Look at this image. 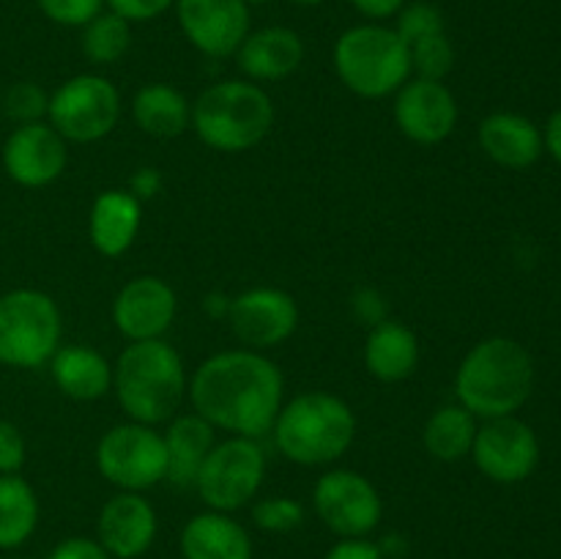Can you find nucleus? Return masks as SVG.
<instances>
[{
	"mask_svg": "<svg viewBox=\"0 0 561 559\" xmlns=\"http://www.w3.org/2000/svg\"><path fill=\"white\" fill-rule=\"evenodd\" d=\"M186 395L192 411L214 431L263 438L272 433L285 403V376L263 351L241 345L203 360L192 373Z\"/></svg>",
	"mask_w": 561,
	"mask_h": 559,
	"instance_id": "obj_1",
	"label": "nucleus"
},
{
	"mask_svg": "<svg viewBox=\"0 0 561 559\" xmlns=\"http://www.w3.org/2000/svg\"><path fill=\"white\" fill-rule=\"evenodd\" d=\"M535 389V360L513 338H485L466 351L455 373V398L477 420L510 417L526 406Z\"/></svg>",
	"mask_w": 561,
	"mask_h": 559,
	"instance_id": "obj_2",
	"label": "nucleus"
},
{
	"mask_svg": "<svg viewBox=\"0 0 561 559\" xmlns=\"http://www.w3.org/2000/svg\"><path fill=\"white\" fill-rule=\"evenodd\" d=\"M186 389L184 360L164 338L129 343L113 362V395L131 422L164 425L179 414Z\"/></svg>",
	"mask_w": 561,
	"mask_h": 559,
	"instance_id": "obj_3",
	"label": "nucleus"
},
{
	"mask_svg": "<svg viewBox=\"0 0 561 559\" xmlns=\"http://www.w3.org/2000/svg\"><path fill=\"white\" fill-rule=\"evenodd\" d=\"M279 455L296 466H332L356 438V414L340 395L312 389L285 400L272 427Z\"/></svg>",
	"mask_w": 561,
	"mask_h": 559,
	"instance_id": "obj_4",
	"label": "nucleus"
},
{
	"mask_svg": "<svg viewBox=\"0 0 561 559\" xmlns=\"http://www.w3.org/2000/svg\"><path fill=\"white\" fill-rule=\"evenodd\" d=\"M274 102L252 80H222L192 102L197 140L219 153H244L261 146L274 126Z\"/></svg>",
	"mask_w": 561,
	"mask_h": 559,
	"instance_id": "obj_5",
	"label": "nucleus"
},
{
	"mask_svg": "<svg viewBox=\"0 0 561 559\" xmlns=\"http://www.w3.org/2000/svg\"><path fill=\"white\" fill-rule=\"evenodd\" d=\"M332 64L337 80L362 99L394 96L411 80L409 44L383 22H362L340 33Z\"/></svg>",
	"mask_w": 561,
	"mask_h": 559,
	"instance_id": "obj_6",
	"label": "nucleus"
},
{
	"mask_svg": "<svg viewBox=\"0 0 561 559\" xmlns=\"http://www.w3.org/2000/svg\"><path fill=\"white\" fill-rule=\"evenodd\" d=\"M64 340L58 301L38 288L0 294V365L36 370L53 360Z\"/></svg>",
	"mask_w": 561,
	"mask_h": 559,
	"instance_id": "obj_7",
	"label": "nucleus"
},
{
	"mask_svg": "<svg viewBox=\"0 0 561 559\" xmlns=\"http://www.w3.org/2000/svg\"><path fill=\"white\" fill-rule=\"evenodd\" d=\"M266 466L261 438L228 436L214 444L192 488L208 510L236 513L255 502L266 480Z\"/></svg>",
	"mask_w": 561,
	"mask_h": 559,
	"instance_id": "obj_8",
	"label": "nucleus"
},
{
	"mask_svg": "<svg viewBox=\"0 0 561 559\" xmlns=\"http://www.w3.org/2000/svg\"><path fill=\"white\" fill-rule=\"evenodd\" d=\"M96 471L118 491L142 493L168 480V447L162 431L142 422L113 425L96 444Z\"/></svg>",
	"mask_w": 561,
	"mask_h": 559,
	"instance_id": "obj_9",
	"label": "nucleus"
},
{
	"mask_svg": "<svg viewBox=\"0 0 561 559\" xmlns=\"http://www.w3.org/2000/svg\"><path fill=\"white\" fill-rule=\"evenodd\" d=\"M121 91L102 75H75L49 93L47 124L66 142H99L118 126Z\"/></svg>",
	"mask_w": 561,
	"mask_h": 559,
	"instance_id": "obj_10",
	"label": "nucleus"
},
{
	"mask_svg": "<svg viewBox=\"0 0 561 559\" xmlns=\"http://www.w3.org/2000/svg\"><path fill=\"white\" fill-rule=\"evenodd\" d=\"M312 510L337 537H367L383 518V499L356 469H329L312 486Z\"/></svg>",
	"mask_w": 561,
	"mask_h": 559,
	"instance_id": "obj_11",
	"label": "nucleus"
},
{
	"mask_svg": "<svg viewBox=\"0 0 561 559\" xmlns=\"http://www.w3.org/2000/svg\"><path fill=\"white\" fill-rule=\"evenodd\" d=\"M471 460L491 482L515 486L535 475L540 464V438L529 422L515 414L482 420L471 447Z\"/></svg>",
	"mask_w": 561,
	"mask_h": 559,
	"instance_id": "obj_12",
	"label": "nucleus"
},
{
	"mask_svg": "<svg viewBox=\"0 0 561 559\" xmlns=\"http://www.w3.org/2000/svg\"><path fill=\"white\" fill-rule=\"evenodd\" d=\"M299 321V301L274 285H255L230 296L228 327L244 349L266 354L294 338Z\"/></svg>",
	"mask_w": 561,
	"mask_h": 559,
	"instance_id": "obj_13",
	"label": "nucleus"
},
{
	"mask_svg": "<svg viewBox=\"0 0 561 559\" xmlns=\"http://www.w3.org/2000/svg\"><path fill=\"white\" fill-rule=\"evenodd\" d=\"M173 9L186 42L214 60L233 58L252 31L244 0H175Z\"/></svg>",
	"mask_w": 561,
	"mask_h": 559,
	"instance_id": "obj_14",
	"label": "nucleus"
},
{
	"mask_svg": "<svg viewBox=\"0 0 561 559\" xmlns=\"http://www.w3.org/2000/svg\"><path fill=\"white\" fill-rule=\"evenodd\" d=\"M392 115L405 140L416 146H438L458 126L460 107L447 82L411 77L394 93Z\"/></svg>",
	"mask_w": 561,
	"mask_h": 559,
	"instance_id": "obj_15",
	"label": "nucleus"
},
{
	"mask_svg": "<svg viewBox=\"0 0 561 559\" xmlns=\"http://www.w3.org/2000/svg\"><path fill=\"white\" fill-rule=\"evenodd\" d=\"M179 316V296L168 280L137 274L113 299V323L126 343L162 340Z\"/></svg>",
	"mask_w": 561,
	"mask_h": 559,
	"instance_id": "obj_16",
	"label": "nucleus"
},
{
	"mask_svg": "<svg viewBox=\"0 0 561 559\" xmlns=\"http://www.w3.org/2000/svg\"><path fill=\"white\" fill-rule=\"evenodd\" d=\"M5 175L16 186L42 190L55 184L69 164V142L47 124H22L9 132L0 151Z\"/></svg>",
	"mask_w": 561,
	"mask_h": 559,
	"instance_id": "obj_17",
	"label": "nucleus"
},
{
	"mask_svg": "<svg viewBox=\"0 0 561 559\" xmlns=\"http://www.w3.org/2000/svg\"><path fill=\"white\" fill-rule=\"evenodd\" d=\"M159 515L142 493L118 491L102 504L96 518V540L113 559H140L153 546Z\"/></svg>",
	"mask_w": 561,
	"mask_h": 559,
	"instance_id": "obj_18",
	"label": "nucleus"
},
{
	"mask_svg": "<svg viewBox=\"0 0 561 559\" xmlns=\"http://www.w3.org/2000/svg\"><path fill=\"white\" fill-rule=\"evenodd\" d=\"M236 60H239L241 75L257 85L288 80L305 64V42L294 27H257V31L247 33L239 53H236Z\"/></svg>",
	"mask_w": 561,
	"mask_h": 559,
	"instance_id": "obj_19",
	"label": "nucleus"
},
{
	"mask_svg": "<svg viewBox=\"0 0 561 559\" xmlns=\"http://www.w3.org/2000/svg\"><path fill=\"white\" fill-rule=\"evenodd\" d=\"M482 153L499 168L526 170L542 157V129L520 113H491L477 129Z\"/></svg>",
	"mask_w": 561,
	"mask_h": 559,
	"instance_id": "obj_20",
	"label": "nucleus"
},
{
	"mask_svg": "<svg viewBox=\"0 0 561 559\" xmlns=\"http://www.w3.org/2000/svg\"><path fill=\"white\" fill-rule=\"evenodd\" d=\"M142 228V203L129 190H104L91 203L88 239L104 258H121L131 250Z\"/></svg>",
	"mask_w": 561,
	"mask_h": 559,
	"instance_id": "obj_21",
	"label": "nucleus"
},
{
	"mask_svg": "<svg viewBox=\"0 0 561 559\" xmlns=\"http://www.w3.org/2000/svg\"><path fill=\"white\" fill-rule=\"evenodd\" d=\"M184 559H252V537L230 513L203 510L192 515L179 537Z\"/></svg>",
	"mask_w": 561,
	"mask_h": 559,
	"instance_id": "obj_22",
	"label": "nucleus"
},
{
	"mask_svg": "<svg viewBox=\"0 0 561 559\" xmlns=\"http://www.w3.org/2000/svg\"><path fill=\"white\" fill-rule=\"evenodd\" d=\"M47 365L55 387L66 398L91 403V400H99L107 392H113V365L93 345H60Z\"/></svg>",
	"mask_w": 561,
	"mask_h": 559,
	"instance_id": "obj_23",
	"label": "nucleus"
},
{
	"mask_svg": "<svg viewBox=\"0 0 561 559\" xmlns=\"http://www.w3.org/2000/svg\"><path fill=\"white\" fill-rule=\"evenodd\" d=\"M420 338L398 318L367 329L365 367L381 384H400L420 367Z\"/></svg>",
	"mask_w": 561,
	"mask_h": 559,
	"instance_id": "obj_24",
	"label": "nucleus"
},
{
	"mask_svg": "<svg viewBox=\"0 0 561 559\" xmlns=\"http://www.w3.org/2000/svg\"><path fill=\"white\" fill-rule=\"evenodd\" d=\"M164 447H168V480L175 488H192L203 460L217 444V431L201 414H175L164 422Z\"/></svg>",
	"mask_w": 561,
	"mask_h": 559,
	"instance_id": "obj_25",
	"label": "nucleus"
},
{
	"mask_svg": "<svg viewBox=\"0 0 561 559\" xmlns=\"http://www.w3.org/2000/svg\"><path fill=\"white\" fill-rule=\"evenodd\" d=\"M131 118L146 135L173 140L192 126V102L170 82H148L131 96Z\"/></svg>",
	"mask_w": 561,
	"mask_h": 559,
	"instance_id": "obj_26",
	"label": "nucleus"
},
{
	"mask_svg": "<svg viewBox=\"0 0 561 559\" xmlns=\"http://www.w3.org/2000/svg\"><path fill=\"white\" fill-rule=\"evenodd\" d=\"M477 427H480V420L471 411H466L460 403H444L427 417L422 427V447L433 460L455 464L471 455Z\"/></svg>",
	"mask_w": 561,
	"mask_h": 559,
	"instance_id": "obj_27",
	"label": "nucleus"
},
{
	"mask_svg": "<svg viewBox=\"0 0 561 559\" xmlns=\"http://www.w3.org/2000/svg\"><path fill=\"white\" fill-rule=\"evenodd\" d=\"M42 518L36 488L20 475H0V548L25 546Z\"/></svg>",
	"mask_w": 561,
	"mask_h": 559,
	"instance_id": "obj_28",
	"label": "nucleus"
},
{
	"mask_svg": "<svg viewBox=\"0 0 561 559\" xmlns=\"http://www.w3.org/2000/svg\"><path fill=\"white\" fill-rule=\"evenodd\" d=\"M80 47L93 66L118 64L131 47V25L124 16L104 9L88 25H82Z\"/></svg>",
	"mask_w": 561,
	"mask_h": 559,
	"instance_id": "obj_29",
	"label": "nucleus"
},
{
	"mask_svg": "<svg viewBox=\"0 0 561 559\" xmlns=\"http://www.w3.org/2000/svg\"><path fill=\"white\" fill-rule=\"evenodd\" d=\"M411 77L444 82L455 69V47L447 33H436L411 44Z\"/></svg>",
	"mask_w": 561,
	"mask_h": 559,
	"instance_id": "obj_30",
	"label": "nucleus"
},
{
	"mask_svg": "<svg viewBox=\"0 0 561 559\" xmlns=\"http://www.w3.org/2000/svg\"><path fill=\"white\" fill-rule=\"evenodd\" d=\"M252 524L268 535H288L305 524V504L294 497H268L252 504Z\"/></svg>",
	"mask_w": 561,
	"mask_h": 559,
	"instance_id": "obj_31",
	"label": "nucleus"
},
{
	"mask_svg": "<svg viewBox=\"0 0 561 559\" xmlns=\"http://www.w3.org/2000/svg\"><path fill=\"white\" fill-rule=\"evenodd\" d=\"M47 110H49V93L44 91L38 82H31V80L14 82L3 96V113L14 126L47 121Z\"/></svg>",
	"mask_w": 561,
	"mask_h": 559,
	"instance_id": "obj_32",
	"label": "nucleus"
},
{
	"mask_svg": "<svg viewBox=\"0 0 561 559\" xmlns=\"http://www.w3.org/2000/svg\"><path fill=\"white\" fill-rule=\"evenodd\" d=\"M398 22H394V31L403 38L405 44H416L427 36H436V33H447V22H444V11L438 5L427 3V0H411L403 9L398 11Z\"/></svg>",
	"mask_w": 561,
	"mask_h": 559,
	"instance_id": "obj_33",
	"label": "nucleus"
},
{
	"mask_svg": "<svg viewBox=\"0 0 561 559\" xmlns=\"http://www.w3.org/2000/svg\"><path fill=\"white\" fill-rule=\"evenodd\" d=\"M49 22L64 27H82L104 11V0H36Z\"/></svg>",
	"mask_w": 561,
	"mask_h": 559,
	"instance_id": "obj_34",
	"label": "nucleus"
},
{
	"mask_svg": "<svg viewBox=\"0 0 561 559\" xmlns=\"http://www.w3.org/2000/svg\"><path fill=\"white\" fill-rule=\"evenodd\" d=\"M27 460V444L20 427L0 417V475H20Z\"/></svg>",
	"mask_w": 561,
	"mask_h": 559,
	"instance_id": "obj_35",
	"label": "nucleus"
},
{
	"mask_svg": "<svg viewBox=\"0 0 561 559\" xmlns=\"http://www.w3.org/2000/svg\"><path fill=\"white\" fill-rule=\"evenodd\" d=\"M351 310H354L356 321L365 323L367 329L389 318L387 296L378 288H370V285H362V288L354 290V296H351Z\"/></svg>",
	"mask_w": 561,
	"mask_h": 559,
	"instance_id": "obj_36",
	"label": "nucleus"
},
{
	"mask_svg": "<svg viewBox=\"0 0 561 559\" xmlns=\"http://www.w3.org/2000/svg\"><path fill=\"white\" fill-rule=\"evenodd\" d=\"M104 5L131 25V22H151L168 14L175 0H104Z\"/></svg>",
	"mask_w": 561,
	"mask_h": 559,
	"instance_id": "obj_37",
	"label": "nucleus"
},
{
	"mask_svg": "<svg viewBox=\"0 0 561 559\" xmlns=\"http://www.w3.org/2000/svg\"><path fill=\"white\" fill-rule=\"evenodd\" d=\"M47 559H113L102 548V543L96 537H66L60 540L53 551L47 554Z\"/></svg>",
	"mask_w": 561,
	"mask_h": 559,
	"instance_id": "obj_38",
	"label": "nucleus"
},
{
	"mask_svg": "<svg viewBox=\"0 0 561 559\" xmlns=\"http://www.w3.org/2000/svg\"><path fill=\"white\" fill-rule=\"evenodd\" d=\"M323 559H387L381 546L367 537H340Z\"/></svg>",
	"mask_w": 561,
	"mask_h": 559,
	"instance_id": "obj_39",
	"label": "nucleus"
},
{
	"mask_svg": "<svg viewBox=\"0 0 561 559\" xmlns=\"http://www.w3.org/2000/svg\"><path fill=\"white\" fill-rule=\"evenodd\" d=\"M162 184L164 179L157 168H137L129 179V192L140 203H146V201H153V197L162 192Z\"/></svg>",
	"mask_w": 561,
	"mask_h": 559,
	"instance_id": "obj_40",
	"label": "nucleus"
},
{
	"mask_svg": "<svg viewBox=\"0 0 561 559\" xmlns=\"http://www.w3.org/2000/svg\"><path fill=\"white\" fill-rule=\"evenodd\" d=\"M362 16H367V22H383L389 16L398 14L409 0H348Z\"/></svg>",
	"mask_w": 561,
	"mask_h": 559,
	"instance_id": "obj_41",
	"label": "nucleus"
},
{
	"mask_svg": "<svg viewBox=\"0 0 561 559\" xmlns=\"http://www.w3.org/2000/svg\"><path fill=\"white\" fill-rule=\"evenodd\" d=\"M542 148L561 164V107L553 110L542 129Z\"/></svg>",
	"mask_w": 561,
	"mask_h": 559,
	"instance_id": "obj_42",
	"label": "nucleus"
},
{
	"mask_svg": "<svg viewBox=\"0 0 561 559\" xmlns=\"http://www.w3.org/2000/svg\"><path fill=\"white\" fill-rule=\"evenodd\" d=\"M203 310H206L208 318H219V321H228L230 296H225L222 290H217V294H208L206 299H203Z\"/></svg>",
	"mask_w": 561,
	"mask_h": 559,
	"instance_id": "obj_43",
	"label": "nucleus"
},
{
	"mask_svg": "<svg viewBox=\"0 0 561 559\" xmlns=\"http://www.w3.org/2000/svg\"><path fill=\"white\" fill-rule=\"evenodd\" d=\"M296 5H307V9H312V5H321V3H327V0H294Z\"/></svg>",
	"mask_w": 561,
	"mask_h": 559,
	"instance_id": "obj_44",
	"label": "nucleus"
},
{
	"mask_svg": "<svg viewBox=\"0 0 561 559\" xmlns=\"http://www.w3.org/2000/svg\"><path fill=\"white\" fill-rule=\"evenodd\" d=\"M247 5H263V3H272V0H244Z\"/></svg>",
	"mask_w": 561,
	"mask_h": 559,
	"instance_id": "obj_45",
	"label": "nucleus"
}]
</instances>
